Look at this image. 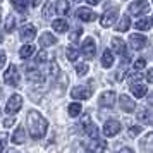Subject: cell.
Wrapping results in <instances>:
<instances>
[{
	"label": "cell",
	"instance_id": "f907efd6",
	"mask_svg": "<svg viewBox=\"0 0 153 153\" xmlns=\"http://www.w3.org/2000/svg\"><path fill=\"white\" fill-rule=\"evenodd\" d=\"M0 42H2V36H0Z\"/></svg>",
	"mask_w": 153,
	"mask_h": 153
},
{
	"label": "cell",
	"instance_id": "f35d334b",
	"mask_svg": "<svg viewBox=\"0 0 153 153\" xmlns=\"http://www.w3.org/2000/svg\"><path fill=\"white\" fill-rule=\"evenodd\" d=\"M36 59H38V62H45V60L48 59V53H47V52H40Z\"/></svg>",
	"mask_w": 153,
	"mask_h": 153
},
{
	"label": "cell",
	"instance_id": "4316f807",
	"mask_svg": "<svg viewBox=\"0 0 153 153\" xmlns=\"http://www.w3.org/2000/svg\"><path fill=\"white\" fill-rule=\"evenodd\" d=\"M84 132H86V134H88L91 139H97V138H98V127H97L95 124H91V122L86 126V127H84Z\"/></svg>",
	"mask_w": 153,
	"mask_h": 153
},
{
	"label": "cell",
	"instance_id": "bcb514c9",
	"mask_svg": "<svg viewBox=\"0 0 153 153\" xmlns=\"http://www.w3.org/2000/svg\"><path fill=\"white\" fill-rule=\"evenodd\" d=\"M40 2H42V0H31V5L36 7V5H40Z\"/></svg>",
	"mask_w": 153,
	"mask_h": 153
},
{
	"label": "cell",
	"instance_id": "4dcf8cb0",
	"mask_svg": "<svg viewBox=\"0 0 153 153\" xmlns=\"http://www.w3.org/2000/svg\"><path fill=\"white\" fill-rule=\"evenodd\" d=\"M14 26H16V19H14V16H9L7 21H5V31H7V33L14 31Z\"/></svg>",
	"mask_w": 153,
	"mask_h": 153
},
{
	"label": "cell",
	"instance_id": "7a4b0ae2",
	"mask_svg": "<svg viewBox=\"0 0 153 153\" xmlns=\"http://www.w3.org/2000/svg\"><path fill=\"white\" fill-rule=\"evenodd\" d=\"M93 95V81H90L84 86H76L74 90L71 91V97L77 98V100H90Z\"/></svg>",
	"mask_w": 153,
	"mask_h": 153
},
{
	"label": "cell",
	"instance_id": "cb8c5ba5",
	"mask_svg": "<svg viewBox=\"0 0 153 153\" xmlns=\"http://www.w3.org/2000/svg\"><path fill=\"white\" fill-rule=\"evenodd\" d=\"M129 26H131L129 16H124V17L119 21V24L115 26V29H117V31H120V33H124V31H127V29H129Z\"/></svg>",
	"mask_w": 153,
	"mask_h": 153
},
{
	"label": "cell",
	"instance_id": "ac0fdd59",
	"mask_svg": "<svg viewBox=\"0 0 153 153\" xmlns=\"http://www.w3.org/2000/svg\"><path fill=\"white\" fill-rule=\"evenodd\" d=\"M112 48L115 53L119 55H124L126 53V43L120 40V38H112Z\"/></svg>",
	"mask_w": 153,
	"mask_h": 153
},
{
	"label": "cell",
	"instance_id": "7dc6e473",
	"mask_svg": "<svg viewBox=\"0 0 153 153\" xmlns=\"http://www.w3.org/2000/svg\"><path fill=\"white\" fill-rule=\"evenodd\" d=\"M0 138H2V141H0V153H2V148H4V143H5V141H4L5 136H0Z\"/></svg>",
	"mask_w": 153,
	"mask_h": 153
},
{
	"label": "cell",
	"instance_id": "60d3db41",
	"mask_svg": "<svg viewBox=\"0 0 153 153\" xmlns=\"http://www.w3.org/2000/svg\"><path fill=\"white\" fill-rule=\"evenodd\" d=\"M14 122H16V120H14L12 117H10V119H5V120H4V126H5V127H10Z\"/></svg>",
	"mask_w": 153,
	"mask_h": 153
},
{
	"label": "cell",
	"instance_id": "e575fe53",
	"mask_svg": "<svg viewBox=\"0 0 153 153\" xmlns=\"http://www.w3.org/2000/svg\"><path fill=\"white\" fill-rule=\"evenodd\" d=\"M145 67H146V60L145 59H139V60L134 62V69L136 71H141V69H145Z\"/></svg>",
	"mask_w": 153,
	"mask_h": 153
},
{
	"label": "cell",
	"instance_id": "30bf717a",
	"mask_svg": "<svg viewBox=\"0 0 153 153\" xmlns=\"http://www.w3.org/2000/svg\"><path fill=\"white\" fill-rule=\"evenodd\" d=\"M120 132V124H119L117 120H107L103 126V134L105 136H115V134H119Z\"/></svg>",
	"mask_w": 153,
	"mask_h": 153
},
{
	"label": "cell",
	"instance_id": "277c9868",
	"mask_svg": "<svg viewBox=\"0 0 153 153\" xmlns=\"http://www.w3.org/2000/svg\"><path fill=\"white\" fill-rule=\"evenodd\" d=\"M21 107H22V98L19 95H12V97L9 98L7 105H5V112H7L9 115H14V114H17V112L21 110Z\"/></svg>",
	"mask_w": 153,
	"mask_h": 153
},
{
	"label": "cell",
	"instance_id": "d6986e66",
	"mask_svg": "<svg viewBox=\"0 0 153 153\" xmlns=\"http://www.w3.org/2000/svg\"><path fill=\"white\" fill-rule=\"evenodd\" d=\"M131 91L136 98H143L146 95V86L139 83H131Z\"/></svg>",
	"mask_w": 153,
	"mask_h": 153
},
{
	"label": "cell",
	"instance_id": "8992f818",
	"mask_svg": "<svg viewBox=\"0 0 153 153\" xmlns=\"http://www.w3.org/2000/svg\"><path fill=\"white\" fill-rule=\"evenodd\" d=\"M84 146H86V150L91 153H103L105 148H107V143H105L103 139H90L88 143H84Z\"/></svg>",
	"mask_w": 153,
	"mask_h": 153
},
{
	"label": "cell",
	"instance_id": "484cf974",
	"mask_svg": "<svg viewBox=\"0 0 153 153\" xmlns=\"http://www.w3.org/2000/svg\"><path fill=\"white\" fill-rule=\"evenodd\" d=\"M28 79L35 81V83H43V76L40 71H35V69H29L28 71Z\"/></svg>",
	"mask_w": 153,
	"mask_h": 153
},
{
	"label": "cell",
	"instance_id": "44dd1931",
	"mask_svg": "<svg viewBox=\"0 0 153 153\" xmlns=\"http://www.w3.org/2000/svg\"><path fill=\"white\" fill-rule=\"evenodd\" d=\"M112 64H114V53H112L110 50L107 48V50L103 52V55H102V65L108 69V67H112Z\"/></svg>",
	"mask_w": 153,
	"mask_h": 153
},
{
	"label": "cell",
	"instance_id": "5b68a950",
	"mask_svg": "<svg viewBox=\"0 0 153 153\" xmlns=\"http://www.w3.org/2000/svg\"><path fill=\"white\" fill-rule=\"evenodd\" d=\"M148 10H150V4L145 0H136V2H131V5H129V12L132 16H141Z\"/></svg>",
	"mask_w": 153,
	"mask_h": 153
},
{
	"label": "cell",
	"instance_id": "b9f144b4",
	"mask_svg": "<svg viewBox=\"0 0 153 153\" xmlns=\"http://www.w3.org/2000/svg\"><path fill=\"white\" fill-rule=\"evenodd\" d=\"M146 79H148V81H150V83L153 84V69H152V71H148V72H146Z\"/></svg>",
	"mask_w": 153,
	"mask_h": 153
},
{
	"label": "cell",
	"instance_id": "816d5d0a",
	"mask_svg": "<svg viewBox=\"0 0 153 153\" xmlns=\"http://www.w3.org/2000/svg\"><path fill=\"white\" fill-rule=\"evenodd\" d=\"M0 2H2V0H0Z\"/></svg>",
	"mask_w": 153,
	"mask_h": 153
},
{
	"label": "cell",
	"instance_id": "d6a6232c",
	"mask_svg": "<svg viewBox=\"0 0 153 153\" xmlns=\"http://www.w3.org/2000/svg\"><path fill=\"white\" fill-rule=\"evenodd\" d=\"M81 35H83V29H74V31L69 35V40H71L72 43H76L77 40L81 38Z\"/></svg>",
	"mask_w": 153,
	"mask_h": 153
},
{
	"label": "cell",
	"instance_id": "ee69618b",
	"mask_svg": "<svg viewBox=\"0 0 153 153\" xmlns=\"http://www.w3.org/2000/svg\"><path fill=\"white\" fill-rule=\"evenodd\" d=\"M139 79H141V74H134V76H132V79H131V83H136V81H139Z\"/></svg>",
	"mask_w": 153,
	"mask_h": 153
},
{
	"label": "cell",
	"instance_id": "8fae6325",
	"mask_svg": "<svg viewBox=\"0 0 153 153\" xmlns=\"http://www.w3.org/2000/svg\"><path fill=\"white\" fill-rule=\"evenodd\" d=\"M19 36H21L22 42H31V40L36 36V28L33 26V24H24V26L21 28Z\"/></svg>",
	"mask_w": 153,
	"mask_h": 153
},
{
	"label": "cell",
	"instance_id": "83f0119b",
	"mask_svg": "<svg viewBox=\"0 0 153 153\" xmlns=\"http://www.w3.org/2000/svg\"><path fill=\"white\" fill-rule=\"evenodd\" d=\"M33 52H35V47H33V45H24V47L19 50V55H21V59H28V57L33 55Z\"/></svg>",
	"mask_w": 153,
	"mask_h": 153
},
{
	"label": "cell",
	"instance_id": "2e32d148",
	"mask_svg": "<svg viewBox=\"0 0 153 153\" xmlns=\"http://www.w3.org/2000/svg\"><path fill=\"white\" fill-rule=\"evenodd\" d=\"M24 139H26V132H24V127H17V129H16V132L12 134L10 141H12L14 145H22V143H24Z\"/></svg>",
	"mask_w": 153,
	"mask_h": 153
},
{
	"label": "cell",
	"instance_id": "ba28073f",
	"mask_svg": "<svg viewBox=\"0 0 153 153\" xmlns=\"http://www.w3.org/2000/svg\"><path fill=\"white\" fill-rule=\"evenodd\" d=\"M117 14H119L117 9H110V10H107V12L102 16V19H100L102 26H103V28H110L112 24L115 22V19H117Z\"/></svg>",
	"mask_w": 153,
	"mask_h": 153
},
{
	"label": "cell",
	"instance_id": "ab89813d",
	"mask_svg": "<svg viewBox=\"0 0 153 153\" xmlns=\"http://www.w3.org/2000/svg\"><path fill=\"white\" fill-rule=\"evenodd\" d=\"M4 64H5V52L0 50V69L4 67Z\"/></svg>",
	"mask_w": 153,
	"mask_h": 153
},
{
	"label": "cell",
	"instance_id": "5bb4252c",
	"mask_svg": "<svg viewBox=\"0 0 153 153\" xmlns=\"http://www.w3.org/2000/svg\"><path fill=\"white\" fill-rule=\"evenodd\" d=\"M119 100H120V108H122L124 112H134L136 110V103H134V100L129 98L127 95H122Z\"/></svg>",
	"mask_w": 153,
	"mask_h": 153
},
{
	"label": "cell",
	"instance_id": "ffe728a7",
	"mask_svg": "<svg viewBox=\"0 0 153 153\" xmlns=\"http://www.w3.org/2000/svg\"><path fill=\"white\" fill-rule=\"evenodd\" d=\"M69 9H71V5H69L67 0H59L57 5H55V10H57V14L59 16H65L67 12H69Z\"/></svg>",
	"mask_w": 153,
	"mask_h": 153
},
{
	"label": "cell",
	"instance_id": "f1b7e54d",
	"mask_svg": "<svg viewBox=\"0 0 153 153\" xmlns=\"http://www.w3.org/2000/svg\"><path fill=\"white\" fill-rule=\"evenodd\" d=\"M12 5L17 12H26V5H28V0H10Z\"/></svg>",
	"mask_w": 153,
	"mask_h": 153
},
{
	"label": "cell",
	"instance_id": "8d00e7d4",
	"mask_svg": "<svg viewBox=\"0 0 153 153\" xmlns=\"http://www.w3.org/2000/svg\"><path fill=\"white\" fill-rule=\"evenodd\" d=\"M126 74H127V69H119V72H117V76H115V79H117V81H122V79H124L126 77Z\"/></svg>",
	"mask_w": 153,
	"mask_h": 153
},
{
	"label": "cell",
	"instance_id": "52a82bcc",
	"mask_svg": "<svg viewBox=\"0 0 153 153\" xmlns=\"http://www.w3.org/2000/svg\"><path fill=\"white\" fill-rule=\"evenodd\" d=\"M81 50H83V55L86 57V59H93L95 53H97V43L93 42V38H86Z\"/></svg>",
	"mask_w": 153,
	"mask_h": 153
},
{
	"label": "cell",
	"instance_id": "7c38bea8",
	"mask_svg": "<svg viewBox=\"0 0 153 153\" xmlns=\"http://www.w3.org/2000/svg\"><path fill=\"white\" fill-rule=\"evenodd\" d=\"M115 98H117L115 91H105V93H102V95H100V98H98V103L102 105V107H112V105L115 103Z\"/></svg>",
	"mask_w": 153,
	"mask_h": 153
},
{
	"label": "cell",
	"instance_id": "d590c367",
	"mask_svg": "<svg viewBox=\"0 0 153 153\" xmlns=\"http://www.w3.org/2000/svg\"><path fill=\"white\" fill-rule=\"evenodd\" d=\"M57 74H59V67H57V64H55V62H52V64H50V76L55 77Z\"/></svg>",
	"mask_w": 153,
	"mask_h": 153
},
{
	"label": "cell",
	"instance_id": "836d02e7",
	"mask_svg": "<svg viewBox=\"0 0 153 153\" xmlns=\"http://www.w3.org/2000/svg\"><path fill=\"white\" fill-rule=\"evenodd\" d=\"M88 72V64H77L76 65V74L77 76H84Z\"/></svg>",
	"mask_w": 153,
	"mask_h": 153
},
{
	"label": "cell",
	"instance_id": "603a6c76",
	"mask_svg": "<svg viewBox=\"0 0 153 153\" xmlns=\"http://www.w3.org/2000/svg\"><path fill=\"white\" fill-rule=\"evenodd\" d=\"M52 28L55 29L57 33H65L67 31V22L64 21V19H55V21L52 22Z\"/></svg>",
	"mask_w": 153,
	"mask_h": 153
},
{
	"label": "cell",
	"instance_id": "681fc988",
	"mask_svg": "<svg viewBox=\"0 0 153 153\" xmlns=\"http://www.w3.org/2000/svg\"><path fill=\"white\" fill-rule=\"evenodd\" d=\"M9 153H19V152H16V150H12V152H9Z\"/></svg>",
	"mask_w": 153,
	"mask_h": 153
},
{
	"label": "cell",
	"instance_id": "7bdbcfd3",
	"mask_svg": "<svg viewBox=\"0 0 153 153\" xmlns=\"http://www.w3.org/2000/svg\"><path fill=\"white\" fill-rule=\"evenodd\" d=\"M117 153H134V152H132L131 148H120Z\"/></svg>",
	"mask_w": 153,
	"mask_h": 153
},
{
	"label": "cell",
	"instance_id": "7402d4cb",
	"mask_svg": "<svg viewBox=\"0 0 153 153\" xmlns=\"http://www.w3.org/2000/svg\"><path fill=\"white\" fill-rule=\"evenodd\" d=\"M152 22H153L152 17H145V19H139V21H136V29L146 31V29L152 28Z\"/></svg>",
	"mask_w": 153,
	"mask_h": 153
},
{
	"label": "cell",
	"instance_id": "4fadbf2b",
	"mask_svg": "<svg viewBox=\"0 0 153 153\" xmlns=\"http://www.w3.org/2000/svg\"><path fill=\"white\" fill-rule=\"evenodd\" d=\"M129 43H131V47L134 50H141L146 47V38L143 35H138V33H134V35L129 36Z\"/></svg>",
	"mask_w": 153,
	"mask_h": 153
},
{
	"label": "cell",
	"instance_id": "9a60e30c",
	"mask_svg": "<svg viewBox=\"0 0 153 153\" xmlns=\"http://www.w3.org/2000/svg\"><path fill=\"white\" fill-rule=\"evenodd\" d=\"M138 120L141 124H153V112L146 110V108H139L138 110Z\"/></svg>",
	"mask_w": 153,
	"mask_h": 153
},
{
	"label": "cell",
	"instance_id": "1f68e13d",
	"mask_svg": "<svg viewBox=\"0 0 153 153\" xmlns=\"http://www.w3.org/2000/svg\"><path fill=\"white\" fill-rule=\"evenodd\" d=\"M65 55H67V59H69L71 62H74L77 57H79V52H77L76 48H67L65 50Z\"/></svg>",
	"mask_w": 153,
	"mask_h": 153
},
{
	"label": "cell",
	"instance_id": "9c48e42d",
	"mask_svg": "<svg viewBox=\"0 0 153 153\" xmlns=\"http://www.w3.org/2000/svg\"><path fill=\"white\" fill-rule=\"evenodd\" d=\"M76 16H77V19H81V21H84V22H91V21L97 19V14L88 7H79L77 12H76Z\"/></svg>",
	"mask_w": 153,
	"mask_h": 153
},
{
	"label": "cell",
	"instance_id": "f6af8a7d",
	"mask_svg": "<svg viewBox=\"0 0 153 153\" xmlns=\"http://www.w3.org/2000/svg\"><path fill=\"white\" fill-rule=\"evenodd\" d=\"M146 102H148V105H152V107H153V93H150V95H148Z\"/></svg>",
	"mask_w": 153,
	"mask_h": 153
},
{
	"label": "cell",
	"instance_id": "d4e9b609",
	"mask_svg": "<svg viewBox=\"0 0 153 153\" xmlns=\"http://www.w3.org/2000/svg\"><path fill=\"white\" fill-rule=\"evenodd\" d=\"M67 112H69L71 117H77V115L83 112V107H81V103H71L69 107H67Z\"/></svg>",
	"mask_w": 153,
	"mask_h": 153
},
{
	"label": "cell",
	"instance_id": "74e56055",
	"mask_svg": "<svg viewBox=\"0 0 153 153\" xmlns=\"http://www.w3.org/2000/svg\"><path fill=\"white\" fill-rule=\"evenodd\" d=\"M129 132H131V136H138L139 132H141V127L139 126H132L131 129H129Z\"/></svg>",
	"mask_w": 153,
	"mask_h": 153
},
{
	"label": "cell",
	"instance_id": "3957f363",
	"mask_svg": "<svg viewBox=\"0 0 153 153\" xmlns=\"http://www.w3.org/2000/svg\"><path fill=\"white\" fill-rule=\"evenodd\" d=\"M19 79H21V76H19V71L16 65H10L4 74V81L9 86H19Z\"/></svg>",
	"mask_w": 153,
	"mask_h": 153
},
{
	"label": "cell",
	"instance_id": "6da1fadb",
	"mask_svg": "<svg viewBox=\"0 0 153 153\" xmlns=\"http://www.w3.org/2000/svg\"><path fill=\"white\" fill-rule=\"evenodd\" d=\"M28 129L33 139H42L47 134L48 129V122L43 117L42 114H38L36 110H31L28 114Z\"/></svg>",
	"mask_w": 153,
	"mask_h": 153
},
{
	"label": "cell",
	"instance_id": "f546056e",
	"mask_svg": "<svg viewBox=\"0 0 153 153\" xmlns=\"http://www.w3.org/2000/svg\"><path fill=\"white\" fill-rule=\"evenodd\" d=\"M55 14V5H52V4H45V7H43V17L45 19H50L52 16Z\"/></svg>",
	"mask_w": 153,
	"mask_h": 153
},
{
	"label": "cell",
	"instance_id": "e0dca14e",
	"mask_svg": "<svg viewBox=\"0 0 153 153\" xmlns=\"http://www.w3.org/2000/svg\"><path fill=\"white\" fill-rule=\"evenodd\" d=\"M55 43H57V40L52 33H43V35L40 36V45H42L43 48H45V47H52V45H55Z\"/></svg>",
	"mask_w": 153,
	"mask_h": 153
},
{
	"label": "cell",
	"instance_id": "c3c4849f",
	"mask_svg": "<svg viewBox=\"0 0 153 153\" xmlns=\"http://www.w3.org/2000/svg\"><path fill=\"white\" fill-rule=\"evenodd\" d=\"M98 2H100V0H88V4H91V5H97Z\"/></svg>",
	"mask_w": 153,
	"mask_h": 153
}]
</instances>
